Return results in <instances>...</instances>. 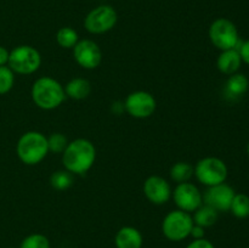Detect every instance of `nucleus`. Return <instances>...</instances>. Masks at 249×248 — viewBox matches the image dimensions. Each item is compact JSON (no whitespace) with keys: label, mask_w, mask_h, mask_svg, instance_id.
I'll return each mask as SVG.
<instances>
[{"label":"nucleus","mask_w":249,"mask_h":248,"mask_svg":"<svg viewBox=\"0 0 249 248\" xmlns=\"http://www.w3.org/2000/svg\"><path fill=\"white\" fill-rule=\"evenodd\" d=\"M96 159V148L88 139H75L68 142L62 153V163L66 170L73 175H84L89 172Z\"/></svg>","instance_id":"nucleus-1"},{"label":"nucleus","mask_w":249,"mask_h":248,"mask_svg":"<svg viewBox=\"0 0 249 248\" xmlns=\"http://www.w3.org/2000/svg\"><path fill=\"white\" fill-rule=\"evenodd\" d=\"M32 100L36 107L51 111L62 105L66 94L63 85L51 77H40L32 85Z\"/></svg>","instance_id":"nucleus-2"},{"label":"nucleus","mask_w":249,"mask_h":248,"mask_svg":"<svg viewBox=\"0 0 249 248\" xmlns=\"http://www.w3.org/2000/svg\"><path fill=\"white\" fill-rule=\"evenodd\" d=\"M16 153L19 160L24 164H38L49 153L48 138L40 131H27L22 134L17 141Z\"/></svg>","instance_id":"nucleus-3"},{"label":"nucleus","mask_w":249,"mask_h":248,"mask_svg":"<svg viewBox=\"0 0 249 248\" xmlns=\"http://www.w3.org/2000/svg\"><path fill=\"white\" fill-rule=\"evenodd\" d=\"M194 168L196 179L207 187L223 184L228 179V165L218 157L202 158Z\"/></svg>","instance_id":"nucleus-4"},{"label":"nucleus","mask_w":249,"mask_h":248,"mask_svg":"<svg viewBox=\"0 0 249 248\" xmlns=\"http://www.w3.org/2000/svg\"><path fill=\"white\" fill-rule=\"evenodd\" d=\"M208 35L212 44L220 51L237 49L241 41L236 24L225 17H220L212 22Z\"/></svg>","instance_id":"nucleus-5"},{"label":"nucleus","mask_w":249,"mask_h":248,"mask_svg":"<svg viewBox=\"0 0 249 248\" xmlns=\"http://www.w3.org/2000/svg\"><path fill=\"white\" fill-rule=\"evenodd\" d=\"M192 215L187 212L175 209L169 212L162 221V232L167 240L180 242L190 237V232L194 226Z\"/></svg>","instance_id":"nucleus-6"},{"label":"nucleus","mask_w":249,"mask_h":248,"mask_svg":"<svg viewBox=\"0 0 249 248\" xmlns=\"http://www.w3.org/2000/svg\"><path fill=\"white\" fill-rule=\"evenodd\" d=\"M41 65L40 53L31 45H18L10 51L7 66L17 74L27 75L36 72Z\"/></svg>","instance_id":"nucleus-7"},{"label":"nucleus","mask_w":249,"mask_h":248,"mask_svg":"<svg viewBox=\"0 0 249 248\" xmlns=\"http://www.w3.org/2000/svg\"><path fill=\"white\" fill-rule=\"evenodd\" d=\"M118 15L113 6L107 4L94 7L84 18V27L91 34H104L114 28Z\"/></svg>","instance_id":"nucleus-8"},{"label":"nucleus","mask_w":249,"mask_h":248,"mask_svg":"<svg viewBox=\"0 0 249 248\" xmlns=\"http://www.w3.org/2000/svg\"><path fill=\"white\" fill-rule=\"evenodd\" d=\"M124 111L129 116L138 119H145L152 116L157 108V101L151 92L145 90L133 91L124 100Z\"/></svg>","instance_id":"nucleus-9"},{"label":"nucleus","mask_w":249,"mask_h":248,"mask_svg":"<svg viewBox=\"0 0 249 248\" xmlns=\"http://www.w3.org/2000/svg\"><path fill=\"white\" fill-rule=\"evenodd\" d=\"M172 197L178 209L190 214L194 213L203 204V195L196 185L190 181L178 184L173 191Z\"/></svg>","instance_id":"nucleus-10"},{"label":"nucleus","mask_w":249,"mask_h":248,"mask_svg":"<svg viewBox=\"0 0 249 248\" xmlns=\"http://www.w3.org/2000/svg\"><path fill=\"white\" fill-rule=\"evenodd\" d=\"M73 50V57L75 62L85 70H95L102 61V51L97 43L91 39H83L75 44Z\"/></svg>","instance_id":"nucleus-11"},{"label":"nucleus","mask_w":249,"mask_h":248,"mask_svg":"<svg viewBox=\"0 0 249 248\" xmlns=\"http://www.w3.org/2000/svg\"><path fill=\"white\" fill-rule=\"evenodd\" d=\"M236 192L226 182L211 186L203 195V203L218 212H229Z\"/></svg>","instance_id":"nucleus-12"},{"label":"nucleus","mask_w":249,"mask_h":248,"mask_svg":"<svg viewBox=\"0 0 249 248\" xmlns=\"http://www.w3.org/2000/svg\"><path fill=\"white\" fill-rule=\"evenodd\" d=\"M143 194L153 204H164L172 198L173 190L169 181L160 175H151L143 182Z\"/></svg>","instance_id":"nucleus-13"},{"label":"nucleus","mask_w":249,"mask_h":248,"mask_svg":"<svg viewBox=\"0 0 249 248\" xmlns=\"http://www.w3.org/2000/svg\"><path fill=\"white\" fill-rule=\"evenodd\" d=\"M114 245L117 248H141L143 237L134 226H123L114 236Z\"/></svg>","instance_id":"nucleus-14"},{"label":"nucleus","mask_w":249,"mask_h":248,"mask_svg":"<svg viewBox=\"0 0 249 248\" xmlns=\"http://www.w3.org/2000/svg\"><path fill=\"white\" fill-rule=\"evenodd\" d=\"M242 65V60L238 53L237 49L221 51L220 55L216 58V67L223 74L231 75L238 72Z\"/></svg>","instance_id":"nucleus-15"},{"label":"nucleus","mask_w":249,"mask_h":248,"mask_svg":"<svg viewBox=\"0 0 249 248\" xmlns=\"http://www.w3.org/2000/svg\"><path fill=\"white\" fill-rule=\"evenodd\" d=\"M249 80L242 73L229 75L225 83V95L229 99H237L248 91Z\"/></svg>","instance_id":"nucleus-16"},{"label":"nucleus","mask_w":249,"mask_h":248,"mask_svg":"<svg viewBox=\"0 0 249 248\" xmlns=\"http://www.w3.org/2000/svg\"><path fill=\"white\" fill-rule=\"evenodd\" d=\"M66 97L72 100H84L91 92V84L85 78H73L63 85Z\"/></svg>","instance_id":"nucleus-17"},{"label":"nucleus","mask_w":249,"mask_h":248,"mask_svg":"<svg viewBox=\"0 0 249 248\" xmlns=\"http://www.w3.org/2000/svg\"><path fill=\"white\" fill-rule=\"evenodd\" d=\"M218 218L219 212L204 203L198 209H196L194 212V215H192L194 223L204 229L213 226L218 221Z\"/></svg>","instance_id":"nucleus-18"},{"label":"nucleus","mask_w":249,"mask_h":248,"mask_svg":"<svg viewBox=\"0 0 249 248\" xmlns=\"http://www.w3.org/2000/svg\"><path fill=\"white\" fill-rule=\"evenodd\" d=\"M195 175L194 165L190 164L189 162H177L172 168H170V177L173 181L177 184L190 181Z\"/></svg>","instance_id":"nucleus-19"},{"label":"nucleus","mask_w":249,"mask_h":248,"mask_svg":"<svg viewBox=\"0 0 249 248\" xmlns=\"http://www.w3.org/2000/svg\"><path fill=\"white\" fill-rule=\"evenodd\" d=\"M56 41L61 48L73 49L79 41V35L72 27H62L56 33Z\"/></svg>","instance_id":"nucleus-20"},{"label":"nucleus","mask_w":249,"mask_h":248,"mask_svg":"<svg viewBox=\"0 0 249 248\" xmlns=\"http://www.w3.org/2000/svg\"><path fill=\"white\" fill-rule=\"evenodd\" d=\"M230 212L238 219L249 216V196L246 194H236L231 203Z\"/></svg>","instance_id":"nucleus-21"},{"label":"nucleus","mask_w":249,"mask_h":248,"mask_svg":"<svg viewBox=\"0 0 249 248\" xmlns=\"http://www.w3.org/2000/svg\"><path fill=\"white\" fill-rule=\"evenodd\" d=\"M50 184L53 189L65 191L73 185V174L66 169L53 172L50 177Z\"/></svg>","instance_id":"nucleus-22"},{"label":"nucleus","mask_w":249,"mask_h":248,"mask_svg":"<svg viewBox=\"0 0 249 248\" xmlns=\"http://www.w3.org/2000/svg\"><path fill=\"white\" fill-rule=\"evenodd\" d=\"M19 248H50V241L43 233H31L23 238Z\"/></svg>","instance_id":"nucleus-23"},{"label":"nucleus","mask_w":249,"mask_h":248,"mask_svg":"<svg viewBox=\"0 0 249 248\" xmlns=\"http://www.w3.org/2000/svg\"><path fill=\"white\" fill-rule=\"evenodd\" d=\"M15 84V73L9 66H0V95H5Z\"/></svg>","instance_id":"nucleus-24"},{"label":"nucleus","mask_w":249,"mask_h":248,"mask_svg":"<svg viewBox=\"0 0 249 248\" xmlns=\"http://www.w3.org/2000/svg\"><path fill=\"white\" fill-rule=\"evenodd\" d=\"M68 142L65 135L62 133H53L48 136V147L49 152L53 153H63V151L67 147Z\"/></svg>","instance_id":"nucleus-25"},{"label":"nucleus","mask_w":249,"mask_h":248,"mask_svg":"<svg viewBox=\"0 0 249 248\" xmlns=\"http://www.w3.org/2000/svg\"><path fill=\"white\" fill-rule=\"evenodd\" d=\"M237 51L241 56L242 63L249 65V39L245 41H240L237 46Z\"/></svg>","instance_id":"nucleus-26"},{"label":"nucleus","mask_w":249,"mask_h":248,"mask_svg":"<svg viewBox=\"0 0 249 248\" xmlns=\"http://www.w3.org/2000/svg\"><path fill=\"white\" fill-rule=\"evenodd\" d=\"M186 248H215L213 243L207 238H199V240H194L186 246Z\"/></svg>","instance_id":"nucleus-27"},{"label":"nucleus","mask_w":249,"mask_h":248,"mask_svg":"<svg viewBox=\"0 0 249 248\" xmlns=\"http://www.w3.org/2000/svg\"><path fill=\"white\" fill-rule=\"evenodd\" d=\"M204 233H206L204 232V228L194 224V226H192L191 229V232H190V236H191L194 240H199V238H204Z\"/></svg>","instance_id":"nucleus-28"},{"label":"nucleus","mask_w":249,"mask_h":248,"mask_svg":"<svg viewBox=\"0 0 249 248\" xmlns=\"http://www.w3.org/2000/svg\"><path fill=\"white\" fill-rule=\"evenodd\" d=\"M10 51L6 48L0 45V66H6L9 62Z\"/></svg>","instance_id":"nucleus-29"},{"label":"nucleus","mask_w":249,"mask_h":248,"mask_svg":"<svg viewBox=\"0 0 249 248\" xmlns=\"http://www.w3.org/2000/svg\"><path fill=\"white\" fill-rule=\"evenodd\" d=\"M247 153H248V156H249V142H248V145H247Z\"/></svg>","instance_id":"nucleus-30"},{"label":"nucleus","mask_w":249,"mask_h":248,"mask_svg":"<svg viewBox=\"0 0 249 248\" xmlns=\"http://www.w3.org/2000/svg\"><path fill=\"white\" fill-rule=\"evenodd\" d=\"M9 248H12V247H9Z\"/></svg>","instance_id":"nucleus-31"},{"label":"nucleus","mask_w":249,"mask_h":248,"mask_svg":"<svg viewBox=\"0 0 249 248\" xmlns=\"http://www.w3.org/2000/svg\"><path fill=\"white\" fill-rule=\"evenodd\" d=\"M248 248H249V247H248Z\"/></svg>","instance_id":"nucleus-32"}]
</instances>
